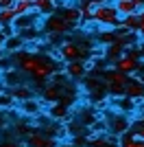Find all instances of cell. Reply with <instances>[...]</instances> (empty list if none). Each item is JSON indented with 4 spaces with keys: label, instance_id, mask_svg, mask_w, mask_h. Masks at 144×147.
I'll return each instance as SVG.
<instances>
[{
    "label": "cell",
    "instance_id": "7a4b0ae2",
    "mask_svg": "<svg viewBox=\"0 0 144 147\" xmlns=\"http://www.w3.org/2000/svg\"><path fill=\"white\" fill-rule=\"evenodd\" d=\"M101 26H105V29H116V26H120V22H122V16L118 13V9L114 7V2H109V5H98L94 9V18Z\"/></svg>",
    "mask_w": 144,
    "mask_h": 147
},
{
    "label": "cell",
    "instance_id": "44dd1931",
    "mask_svg": "<svg viewBox=\"0 0 144 147\" xmlns=\"http://www.w3.org/2000/svg\"><path fill=\"white\" fill-rule=\"evenodd\" d=\"M13 9H15V16H26V13L35 11V5H33V0H15L13 2Z\"/></svg>",
    "mask_w": 144,
    "mask_h": 147
},
{
    "label": "cell",
    "instance_id": "7402d4cb",
    "mask_svg": "<svg viewBox=\"0 0 144 147\" xmlns=\"http://www.w3.org/2000/svg\"><path fill=\"white\" fill-rule=\"evenodd\" d=\"M11 97L15 99V101H18L20 99V103H22V101H26V99H33V92L29 90V86H13L11 88Z\"/></svg>",
    "mask_w": 144,
    "mask_h": 147
},
{
    "label": "cell",
    "instance_id": "e0dca14e",
    "mask_svg": "<svg viewBox=\"0 0 144 147\" xmlns=\"http://www.w3.org/2000/svg\"><path fill=\"white\" fill-rule=\"evenodd\" d=\"M48 117L53 119V121H66V117H68V105L61 103V101L53 103L50 108H48Z\"/></svg>",
    "mask_w": 144,
    "mask_h": 147
},
{
    "label": "cell",
    "instance_id": "d4e9b609",
    "mask_svg": "<svg viewBox=\"0 0 144 147\" xmlns=\"http://www.w3.org/2000/svg\"><path fill=\"white\" fill-rule=\"evenodd\" d=\"M135 49H138V53H140V59L144 61V37H140V40H138V44H135Z\"/></svg>",
    "mask_w": 144,
    "mask_h": 147
},
{
    "label": "cell",
    "instance_id": "5b68a950",
    "mask_svg": "<svg viewBox=\"0 0 144 147\" xmlns=\"http://www.w3.org/2000/svg\"><path fill=\"white\" fill-rule=\"evenodd\" d=\"M131 119H129V114H125V112L116 110L114 114H109L107 117V127H109V134L114 136H122L125 132H129L131 129Z\"/></svg>",
    "mask_w": 144,
    "mask_h": 147
},
{
    "label": "cell",
    "instance_id": "277c9868",
    "mask_svg": "<svg viewBox=\"0 0 144 147\" xmlns=\"http://www.w3.org/2000/svg\"><path fill=\"white\" fill-rule=\"evenodd\" d=\"M140 61H142V59H140L138 49H135V46H131V49L125 51V55L116 61V68H118V70H122V73H127V75H135V73L140 70Z\"/></svg>",
    "mask_w": 144,
    "mask_h": 147
},
{
    "label": "cell",
    "instance_id": "ac0fdd59",
    "mask_svg": "<svg viewBox=\"0 0 144 147\" xmlns=\"http://www.w3.org/2000/svg\"><path fill=\"white\" fill-rule=\"evenodd\" d=\"M125 46L122 44H118V42H114V44H109L107 46V53H105V59H109V61H114V66H116V61L120 59V57L125 55Z\"/></svg>",
    "mask_w": 144,
    "mask_h": 147
},
{
    "label": "cell",
    "instance_id": "2e32d148",
    "mask_svg": "<svg viewBox=\"0 0 144 147\" xmlns=\"http://www.w3.org/2000/svg\"><path fill=\"white\" fill-rule=\"evenodd\" d=\"M120 24L125 26V29L133 31V33H138V29L144 24V16H142V11H138V13H131V16L122 18V22H120Z\"/></svg>",
    "mask_w": 144,
    "mask_h": 147
},
{
    "label": "cell",
    "instance_id": "6da1fadb",
    "mask_svg": "<svg viewBox=\"0 0 144 147\" xmlns=\"http://www.w3.org/2000/svg\"><path fill=\"white\" fill-rule=\"evenodd\" d=\"M103 81H105V90H107L109 97H122L125 94V88L127 84H129V75L122 73V70H118V68H109V70H105L103 73Z\"/></svg>",
    "mask_w": 144,
    "mask_h": 147
},
{
    "label": "cell",
    "instance_id": "4316f807",
    "mask_svg": "<svg viewBox=\"0 0 144 147\" xmlns=\"http://www.w3.org/2000/svg\"><path fill=\"white\" fill-rule=\"evenodd\" d=\"M138 37H144V24H142V26L138 29Z\"/></svg>",
    "mask_w": 144,
    "mask_h": 147
},
{
    "label": "cell",
    "instance_id": "603a6c76",
    "mask_svg": "<svg viewBox=\"0 0 144 147\" xmlns=\"http://www.w3.org/2000/svg\"><path fill=\"white\" fill-rule=\"evenodd\" d=\"M131 134L135 138H140V141H144V117L131 123Z\"/></svg>",
    "mask_w": 144,
    "mask_h": 147
},
{
    "label": "cell",
    "instance_id": "ffe728a7",
    "mask_svg": "<svg viewBox=\"0 0 144 147\" xmlns=\"http://www.w3.org/2000/svg\"><path fill=\"white\" fill-rule=\"evenodd\" d=\"M118 147H144V141L135 138V136L131 134V129H129V132H125L122 136H118Z\"/></svg>",
    "mask_w": 144,
    "mask_h": 147
},
{
    "label": "cell",
    "instance_id": "4dcf8cb0",
    "mask_svg": "<svg viewBox=\"0 0 144 147\" xmlns=\"http://www.w3.org/2000/svg\"><path fill=\"white\" fill-rule=\"evenodd\" d=\"M0 92H2V86H0Z\"/></svg>",
    "mask_w": 144,
    "mask_h": 147
},
{
    "label": "cell",
    "instance_id": "1f68e13d",
    "mask_svg": "<svg viewBox=\"0 0 144 147\" xmlns=\"http://www.w3.org/2000/svg\"><path fill=\"white\" fill-rule=\"evenodd\" d=\"M142 16H144V9H142Z\"/></svg>",
    "mask_w": 144,
    "mask_h": 147
},
{
    "label": "cell",
    "instance_id": "5bb4252c",
    "mask_svg": "<svg viewBox=\"0 0 144 147\" xmlns=\"http://www.w3.org/2000/svg\"><path fill=\"white\" fill-rule=\"evenodd\" d=\"M114 7L118 9V13L122 16V18H127V16H131V13H138L142 11L138 5H135V0H114Z\"/></svg>",
    "mask_w": 144,
    "mask_h": 147
},
{
    "label": "cell",
    "instance_id": "9a60e30c",
    "mask_svg": "<svg viewBox=\"0 0 144 147\" xmlns=\"http://www.w3.org/2000/svg\"><path fill=\"white\" fill-rule=\"evenodd\" d=\"M33 5H35V11L42 16V18H48V16H53L57 11V2L55 0H33Z\"/></svg>",
    "mask_w": 144,
    "mask_h": 147
},
{
    "label": "cell",
    "instance_id": "8fae6325",
    "mask_svg": "<svg viewBox=\"0 0 144 147\" xmlns=\"http://www.w3.org/2000/svg\"><path fill=\"white\" fill-rule=\"evenodd\" d=\"M20 112L26 114V117H35L37 119L44 112V105H42V101H37V99H26V101L20 103Z\"/></svg>",
    "mask_w": 144,
    "mask_h": 147
},
{
    "label": "cell",
    "instance_id": "3957f363",
    "mask_svg": "<svg viewBox=\"0 0 144 147\" xmlns=\"http://www.w3.org/2000/svg\"><path fill=\"white\" fill-rule=\"evenodd\" d=\"M59 55L63 61H77V59H83L85 55L92 53V46L90 44H81V42H72V40H66V42L59 44Z\"/></svg>",
    "mask_w": 144,
    "mask_h": 147
},
{
    "label": "cell",
    "instance_id": "52a82bcc",
    "mask_svg": "<svg viewBox=\"0 0 144 147\" xmlns=\"http://www.w3.org/2000/svg\"><path fill=\"white\" fill-rule=\"evenodd\" d=\"M24 143H26V147H59L57 138L46 134L44 129H33V132L24 138Z\"/></svg>",
    "mask_w": 144,
    "mask_h": 147
},
{
    "label": "cell",
    "instance_id": "83f0119b",
    "mask_svg": "<svg viewBox=\"0 0 144 147\" xmlns=\"http://www.w3.org/2000/svg\"><path fill=\"white\" fill-rule=\"evenodd\" d=\"M98 5H109V2H114V0H96Z\"/></svg>",
    "mask_w": 144,
    "mask_h": 147
},
{
    "label": "cell",
    "instance_id": "8992f818",
    "mask_svg": "<svg viewBox=\"0 0 144 147\" xmlns=\"http://www.w3.org/2000/svg\"><path fill=\"white\" fill-rule=\"evenodd\" d=\"M44 29H46L48 35H66L72 31V26L63 20L61 13H53V16L44 18Z\"/></svg>",
    "mask_w": 144,
    "mask_h": 147
},
{
    "label": "cell",
    "instance_id": "30bf717a",
    "mask_svg": "<svg viewBox=\"0 0 144 147\" xmlns=\"http://www.w3.org/2000/svg\"><path fill=\"white\" fill-rule=\"evenodd\" d=\"M37 18H42L37 11H31V13H26V16H20V18H15V22H13V31L15 33H22V31H29V29H33V26L37 24Z\"/></svg>",
    "mask_w": 144,
    "mask_h": 147
},
{
    "label": "cell",
    "instance_id": "7c38bea8",
    "mask_svg": "<svg viewBox=\"0 0 144 147\" xmlns=\"http://www.w3.org/2000/svg\"><path fill=\"white\" fill-rule=\"evenodd\" d=\"M0 46H2V53H20L24 46V40L20 37V33H13V35H7Z\"/></svg>",
    "mask_w": 144,
    "mask_h": 147
},
{
    "label": "cell",
    "instance_id": "cb8c5ba5",
    "mask_svg": "<svg viewBox=\"0 0 144 147\" xmlns=\"http://www.w3.org/2000/svg\"><path fill=\"white\" fill-rule=\"evenodd\" d=\"M0 147H22V143L15 141V138H9V141H2V143H0Z\"/></svg>",
    "mask_w": 144,
    "mask_h": 147
},
{
    "label": "cell",
    "instance_id": "ba28073f",
    "mask_svg": "<svg viewBox=\"0 0 144 147\" xmlns=\"http://www.w3.org/2000/svg\"><path fill=\"white\" fill-rule=\"evenodd\" d=\"M92 68H94V61L77 59V61H66L63 73H66L70 79H85V77H87V70H92Z\"/></svg>",
    "mask_w": 144,
    "mask_h": 147
},
{
    "label": "cell",
    "instance_id": "f1b7e54d",
    "mask_svg": "<svg viewBox=\"0 0 144 147\" xmlns=\"http://www.w3.org/2000/svg\"><path fill=\"white\" fill-rule=\"evenodd\" d=\"M135 5H138L140 9H144V0H135Z\"/></svg>",
    "mask_w": 144,
    "mask_h": 147
},
{
    "label": "cell",
    "instance_id": "d6986e66",
    "mask_svg": "<svg viewBox=\"0 0 144 147\" xmlns=\"http://www.w3.org/2000/svg\"><path fill=\"white\" fill-rule=\"evenodd\" d=\"M116 103H118V110L120 112H125V114H131V112H135L138 110V105H135V99H131V97H116Z\"/></svg>",
    "mask_w": 144,
    "mask_h": 147
},
{
    "label": "cell",
    "instance_id": "484cf974",
    "mask_svg": "<svg viewBox=\"0 0 144 147\" xmlns=\"http://www.w3.org/2000/svg\"><path fill=\"white\" fill-rule=\"evenodd\" d=\"M7 125H9V119H7V114H5V112H0V132H2V129H5Z\"/></svg>",
    "mask_w": 144,
    "mask_h": 147
},
{
    "label": "cell",
    "instance_id": "f546056e",
    "mask_svg": "<svg viewBox=\"0 0 144 147\" xmlns=\"http://www.w3.org/2000/svg\"><path fill=\"white\" fill-rule=\"evenodd\" d=\"M59 147H68V145H59Z\"/></svg>",
    "mask_w": 144,
    "mask_h": 147
},
{
    "label": "cell",
    "instance_id": "4fadbf2b",
    "mask_svg": "<svg viewBox=\"0 0 144 147\" xmlns=\"http://www.w3.org/2000/svg\"><path fill=\"white\" fill-rule=\"evenodd\" d=\"M85 147H118V136L114 134H98V136H92V141L87 143Z\"/></svg>",
    "mask_w": 144,
    "mask_h": 147
},
{
    "label": "cell",
    "instance_id": "9c48e42d",
    "mask_svg": "<svg viewBox=\"0 0 144 147\" xmlns=\"http://www.w3.org/2000/svg\"><path fill=\"white\" fill-rule=\"evenodd\" d=\"M125 97H131V99H142L144 101V77H140L138 73L135 75H129V84L125 88Z\"/></svg>",
    "mask_w": 144,
    "mask_h": 147
}]
</instances>
